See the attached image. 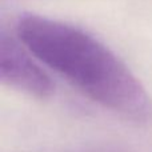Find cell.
<instances>
[{
  "label": "cell",
  "mask_w": 152,
  "mask_h": 152,
  "mask_svg": "<svg viewBox=\"0 0 152 152\" xmlns=\"http://www.w3.org/2000/svg\"><path fill=\"white\" fill-rule=\"evenodd\" d=\"M15 36L44 66L103 108L135 123L152 119V100L123 60L92 34L58 19L23 13Z\"/></svg>",
  "instance_id": "1"
},
{
  "label": "cell",
  "mask_w": 152,
  "mask_h": 152,
  "mask_svg": "<svg viewBox=\"0 0 152 152\" xmlns=\"http://www.w3.org/2000/svg\"><path fill=\"white\" fill-rule=\"evenodd\" d=\"M35 56L16 36L0 32V80L10 88L37 100H47L55 92L52 79L35 61Z\"/></svg>",
  "instance_id": "2"
},
{
  "label": "cell",
  "mask_w": 152,
  "mask_h": 152,
  "mask_svg": "<svg viewBox=\"0 0 152 152\" xmlns=\"http://www.w3.org/2000/svg\"><path fill=\"white\" fill-rule=\"evenodd\" d=\"M72 152H124L115 145H96V147H86L80 150H75Z\"/></svg>",
  "instance_id": "3"
}]
</instances>
